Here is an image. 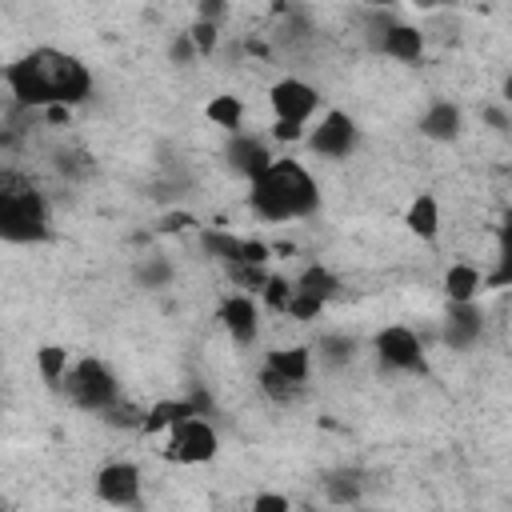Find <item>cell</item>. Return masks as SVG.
Returning <instances> with one entry per match:
<instances>
[{
  "mask_svg": "<svg viewBox=\"0 0 512 512\" xmlns=\"http://www.w3.org/2000/svg\"><path fill=\"white\" fill-rule=\"evenodd\" d=\"M12 96L24 108H48V104H80L92 92V72L84 60L60 52V48H32L4 72Z\"/></svg>",
  "mask_w": 512,
  "mask_h": 512,
  "instance_id": "1",
  "label": "cell"
},
{
  "mask_svg": "<svg viewBox=\"0 0 512 512\" xmlns=\"http://www.w3.org/2000/svg\"><path fill=\"white\" fill-rule=\"evenodd\" d=\"M252 208L260 220L284 224V220H300L312 216L320 208V184L312 180V172L300 160H268L256 176H252Z\"/></svg>",
  "mask_w": 512,
  "mask_h": 512,
  "instance_id": "2",
  "label": "cell"
},
{
  "mask_svg": "<svg viewBox=\"0 0 512 512\" xmlns=\"http://www.w3.org/2000/svg\"><path fill=\"white\" fill-rule=\"evenodd\" d=\"M48 236L44 196L28 184H0V240L32 244Z\"/></svg>",
  "mask_w": 512,
  "mask_h": 512,
  "instance_id": "3",
  "label": "cell"
},
{
  "mask_svg": "<svg viewBox=\"0 0 512 512\" xmlns=\"http://www.w3.org/2000/svg\"><path fill=\"white\" fill-rule=\"evenodd\" d=\"M64 392H68L72 404H80V408H88V412H104V408L116 404L120 384H116V376H112V368H108L104 360L84 356V360L68 364V372H64Z\"/></svg>",
  "mask_w": 512,
  "mask_h": 512,
  "instance_id": "4",
  "label": "cell"
},
{
  "mask_svg": "<svg viewBox=\"0 0 512 512\" xmlns=\"http://www.w3.org/2000/svg\"><path fill=\"white\" fill-rule=\"evenodd\" d=\"M216 448H220V440H216V428L208 424V420H200L196 412H188V416H180L172 428H168V456L176 460V464H208L212 456H216Z\"/></svg>",
  "mask_w": 512,
  "mask_h": 512,
  "instance_id": "5",
  "label": "cell"
},
{
  "mask_svg": "<svg viewBox=\"0 0 512 512\" xmlns=\"http://www.w3.org/2000/svg\"><path fill=\"white\" fill-rule=\"evenodd\" d=\"M376 356L396 372H424L428 368L420 336L404 324H388V328L376 332Z\"/></svg>",
  "mask_w": 512,
  "mask_h": 512,
  "instance_id": "6",
  "label": "cell"
},
{
  "mask_svg": "<svg viewBox=\"0 0 512 512\" xmlns=\"http://www.w3.org/2000/svg\"><path fill=\"white\" fill-rule=\"evenodd\" d=\"M268 104H272V116L276 120H292V124H308L320 108V92L308 84V80H296V76H284L272 84L268 92Z\"/></svg>",
  "mask_w": 512,
  "mask_h": 512,
  "instance_id": "7",
  "label": "cell"
},
{
  "mask_svg": "<svg viewBox=\"0 0 512 512\" xmlns=\"http://www.w3.org/2000/svg\"><path fill=\"white\" fill-rule=\"evenodd\" d=\"M308 148H312L316 156H332V160L348 156V152L356 148V124H352V116H344L340 108L324 112L320 124L308 132Z\"/></svg>",
  "mask_w": 512,
  "mask_h": 512,
  "instance_id": "8",
  "label": "cell"
},
{
  "mask_svg": "<svg viewBox=\"0 0 512 512\" xmlns=\"http://www.w3.org/2000/svg\"><path fill=\"white\" fill-rule=\"evenodd\" d=\"M96 496L104 504H116V508H128L140 500V468L128 464V460H112L96 472Z\"/></svg>",
  "mask_w": 512,
  "mask_h": 512,
  "instance_id": "9",
  "label": "cell"
},
{
  "mask_svg": "<svg viewBox=\"0 0 512 512\" xmlns=\"http://www.w3.org/2000/svg\"><path fill=\"white\" fill-rule=\"evenodd\" d=\"M220 324H224V332L232 336V344H240V348L256 344V336H260V308H256V300H252L248 292L228 296V300L220 304Z\"/></svg>",
  "mask_w": 512,
  "mask_h": 512,
  "instance_id": "10",
  "label": "cell"
},
{
  "mask_svg": "<svg viewBox=\"0 0 512 512\" xmlns=\"http://www.w3.org/2000/svg\"><path fill=\"white\" fill-rule=\"evenodd\" d=\"M484 328V316L476 308V300H456L448 304V324H444V344L452 348H468Z\"/></svg>",
  "mask_w": 512,
  "mask_h": 512,
  "instance_id": "11",
  "label": "cell"
},
{
  "mask_svg": "<svg viewBox=\"0 0 512 512\" xmlns=\"http://www.w3.org/2000/svg\"><path fill=\"white\" fill-rule=\"evenodd\" d=\"M380 48H384V56H392V60L416 64V60L424 56V32L412 28V24H384Z\"/></svg>",
  "mask_w": 512,
  "mask_h": 512,
  "instance_id": "12",
  "label": "cell"
},
{
  "mask_svg": "<svg viewBox=\"0 0 512 512\" xmlns=\"http://www.w3.org/2000/svg\"><path fill=\"white\" fill-rule=\"evenodd\" d=\"M404 224H408V232L416 236V240H436L440 236V204H436V196L432 192H420L412 204H408V212H404Z\"/></svg>",
  "mask_w": 512,
  "mask_h": 512,
  "instance_id": "13",
  "label": "cell"
},
{
  "mask_svg": "<svg viewBox=\"0 0 512 512\" xmlns=\"http://www.w3.org/2000/svg\"><path fill=\"white\" fill-rule=\"evenodd\" d=\"M480 288H484V276H480L476 264H468V260L448 264V272H444V296H448V304H456V300H476Z\"/></svg>",
  "mask_w": 512,
  "mask_h": 512,
  "instance_id": "14",
  "label": "cell"
},
{
  "mask_svg": "<svg viewBox=\"0 0 512 512\" xmlns=\"http://www.w3.org/2000/svg\"><path fill=\"white\" fill-rule=\"evenodd\" d=\"M268 160H272V156H268L264 140H256V136H236V140L228 144V164H232L240 176H248V180H252Z\"/></svg>",
  "mask_w": 512,
  "mask_h": 512,
  "instance_id": "15",
  "label": "cell"
},
{
  "mask_svg": "<svg viewBox=\"0 0 512 512\" xmlns=\"http://www.w3.org/2000/svg\"><path fill=\"white\" fill-rule=\"evenodd\" d=\"M420 132L432 136V140H456V136H460V108L448 104V100H436V104L424 112Z\"/></svg>",
  "mask_w": 512,
  "mask_h": 512,
  "instance_id": "16",
  "label": "cell"
},
{
  "mask_svg": "<svg viewBox=\"0 0 512 512\" xmlns=\"http://www.w3.org/2000/svg\"><path fill=\"white\" fill-rule=\"evenodd\" d=\"M188 412H196L192 400H160V404H152V408L144 412L140 428H144L148 436H160V432H168V428H172L180 416H188Z\"/></svg>",
  "mask_w": 512,
  "mask_h": 512,
  "instance_id": "17",
  "label": "cell"
},
{
  "mask_svg": "<svg viewBox=\"0 0 512 512\" xmlns=\"http://www.w3.org/2000/svg\"><path fill=\"white\" fill-rule=\"evenodd\" d=\"M268 368H276L280 376H288V380H296V384H304L308 380V372H312V352L308 348H276L272 356H268Z\"/></svg>",
  "mask_w": 512,
  "mask_h": 512,
  "instance_id": "18",
  "label": "cell"
},
{
  "mask_svg": "<svg viewBox=\"0 0 512 512\" xmlns=\"http://www.w3.org/2000/svg\"><path fill=\"white\" fill-rule=\"evenodd\" d=\"M204 116H208L216 128H228V132H236V128H240V120H244V104H240V96H228V92H220V96H212V100H208Z\"/></svg>",
  "mask_w": 512,
  "mask_h": 512,
  "instance_id": "19",
  "label": "cell"
},
{
  "mask_svg": "<svg viewBox=\"0 0 512 512\" xmlns=\"http://www.w3.org/2000/svg\"><path fill=\"white\" fill-rule=\"evenodd\" d=\"M36 368H40V380H44V384H60L64 372H68V352H64L60 344H44V348L36 352Z\"/></svg>",
  "mask_w": 512,
  "mask_h": 512,
  "instance_id": "20",
  "label": "cell"
},
{
  "mask_svg": "<svg viewBox=\"0 0 512 512\" xmlns=\"http://www.w3.org/2000/svg\"><path fill=\"white\" fill-rule=\"evenodd\" d=\"M296 288H304V292H312V296H320V300H332V296H336V288H340V280H336L328 268L312 264V268H304V272H300Z\"/></svg>",
  "mask_w": 512,
  "mask_h": 512,
  "instance_id": "21",
  "label": "cell"
},
{
  "mask_svg": "<svg viewBox=\"0 0 512 512\" xmlns=\"http://www.w3.org/2000/svg\"><path fill=\"white\" fill-rule=\"evenodd\" d=\"M284 312H288L292 320H300V324H304V320H316V316L324 312V300L292 284V296H288V304H284Z\"/></svg>",
  "mask_w": 512,
  "mask_h": 512,
  "instance_id": "22",
  "label": "cell"
},
{
  "mask_svg": "<svg viewBox=\"0 0 512 512\" xmlns=\"http://www.w3.org/2000/svg\"><path fill=\"white\" fill-rule=\"evenodd\" d=\"M260 388H264V396H272L276 404H288V400H296V392H300V384L288 380V376H280L276 368H264V372H260Z\"/></svg>",
  "mask_w": 512,
  "mask_h": 512,
  "instance_id": "23",
  "label": "cell"
},
{
  "mask_svg": "<svg viewBox=\"0 0 512 512\" xmlns=\"http://www.w3.org/2000/svg\"><path fill=\"white\" fill-rule=\"evenodd\" d=\"M188 40L196 44V52H212L216 48V40H220V24H212V20H196L192 28H188Z\"/></svg>",
  "mask_w": 512,
  "mask_h": 512,
  "instance_id": "24",
  "label": "cell"
},
{
  "mask_svg": "<svg viewBox=\"0 0 512 512\" xmlns=\"http://www.w3.org/2000/svg\"><path fill=\"white\" fill-rule=\"evenodd\" d=\"M204 248L216 252V256H224L228 264L240 260V240H232V236H224V232H204Z\"/></svg>",
  "mask_w": 512,
  "mask_h": 512,
  "instance_id": "25",
  "label": "cell"
},
{
  "mask_svg": "<svg viewBox=\"0 0 512 512\" xmlns=\"http://www.w3.org/2000/svg\"><path fill=\"white\" fill-rule=\"evenodd\" d=\"M260 292H264V300H268L276 312H284V304H288V296H292V284H288V280H280V276H268Z\"/></svg>",
  "mask_w": 512,
  "mask_h": 512,
  "instance_id": "26",
  "label": "cell"
},
{
  "mask_svg": "<svg viewBox=\"0 0 512 512\" xmlns=\"http://www.w3.org/2000/svg\"><path fill=\"white\" fill-rule=\"evenodd\" d=\"M320 352H324L332 364H340V360H348V356L356 352V340H348V336H328V340H320Z\"/></svg>",
  "mask_w": 512,
  "mask_h": 512,
  "instance_id": "27",
  "label": "cell"
},
{
  "mask_svg": "<svg viewBox=\"0 0 512 512\" xmlns=\"http://www.w3.org/2000/svg\"><path fill=\"white\" fill-rule=\"evenodd\" d=\"M168 56H172V64H192L200 52H196V44L188 40V32H180L176 40H172V48H168Z\"/></svg>",
  "mask_w": 512,
  "mask_h": 512,
  "instance_id": "28",
  "label": "cell"
},
{
  "mask_svg": "<svg viewBox=\"0 0 512 512\" xmlns=\"http://www.w3.org/2000/svg\"><path fill=\"white\" fill-rule=\"evenodd\" d=\"M272 136H276V140H300V136H304V124H292V120H276V124H272Z\"/></svg>",
  "mask_w": 512,
  "mask_h": 512,
  "instance_id": "29",
  "label": "cell"
},
{
  "mask_svg": "<svg viewBox=\"0 0 512 512\" xmlns=\"http://www.w3.org/2000/svg\"><path fill=\"white\" fill-rule=\"evenodd\" d=\"M224 12H228L224 0H200V16H196V20H212V24H220Z\"/></svg>",
  "mask_w": 512,
  "mask_h": 512,
  "instance_id": "30",
  "label": "cell"
},
{
  "mask_svg": "<svg viewBox=\"0 0 512 512\" xmlns=\"http://www.w3.org/2000/svg\"><path fill=\"white\" fill-rule=\"evenodd\" d=\"M288 500L284 496H256V512H284Z\"/></svg>",
  "mask_w": 512,
  "mask_h": 512,
  "instance_id": "31",
  "label": "cell"
},
{
  "mask_svg": "<svg viewBox=\"0 0 512 512\" xmlns=\"http://www.w3.org/2000/svg\"><path fill=\"white\" fill-rule=\"evenodd\" d=\"M412 4H420V8H432V4H440V0H412Z\"/></svg>",
  "mask_w": 512,
  "mask_h": 512,
  "instance_id": "32",
  "label": "cell"
},
{
  "mask_svg": "<svg viewBox=\"0 0 512 512\" xmlns=\"http://www.w3.org/2000/svg\"><path fill=\"white\" fill-rule=\"evenodd\" d=\"M364 4H388V0H364Z\"/></svg>",
  "mask_w": 512,
  "mask_h": 512,
  "instance_id": "33",
  "label": "cell"
},
{
  "mask_svg": "<svg viewBox=\"0 0 512 512\" xmlns=\"http://www.w3.org/2000/svg\"><path fill=\"white\" fill-rule=\"evenodd\" d=\"M440 4H456V0H440Z\"/></svg>",
  "mask_w": 512,
  "mask_h": 512,
  "instance_id": "34",
  "label": "cell"
}]
</instances>
